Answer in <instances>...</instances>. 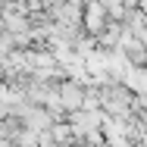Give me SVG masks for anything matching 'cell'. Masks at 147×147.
<instances>
[{"label": "cell", "instance_id": "cell-1", "mask_svg": "<svg viewBox=\"0 0 147 147\" xmlns=\"http://www.w3.org/2000/svg\"><path fill=\"white\" fill-rule=\"evenodd\" d=\"M107 25H110V16H107L103 3H100V0H82V22H78L82 34L97 38Z\"/></svg>", "mask_w": 147, "mask_h": 147}, {"label": "cell", "instance_id": "cell-2", "mask_svg": "<svg viewBox=\"0 0 147 147\" xmlns=\"http://www.w3.org/2000/svg\"><path fill=\"white\" fill-rule=\"evenodd\" d=\"M57 100H59V107L66 113L78 110L82 100H85V85L78 78H63V82H57Z\"/></svg>", "mask_w": 147, "mask_h": 147}]
</instances>
